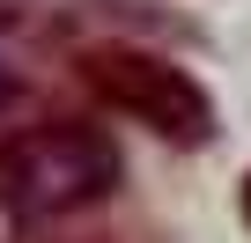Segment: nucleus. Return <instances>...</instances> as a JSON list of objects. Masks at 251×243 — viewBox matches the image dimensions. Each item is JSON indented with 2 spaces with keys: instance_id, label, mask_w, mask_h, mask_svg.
I'll use <instances>...</instances> for the list:
<instances>
[{
  "instance_id": "7ed1b4c3",
  "label": "nucleus",
  "mask_w": 251,
  "mask_h": 243,
  "mask_svg": "<svg viewBox=\"0 0 251 243\" xmlns=\"http://www.w3.org/2000/svg\"><path fill=\"white\" fill-rule=\"evenodd\" d=\"M8 96H15V66L0 59V110H8Z\"/></svg>"
},
{
  "instance_id": "f257e3e1",
  "label": "nucleus",
  "mask_w": 251,
  "mask_h": 243,
  "mask_svg": "<svg viewBox=\"0 0 251 243\" xmlns=\"http://www.w3.org/2000/svg\"><path fill=\"white\" fill-rule=\"evenodd\" d=\"M118 192V148L89 118H37L0 140V206L15 221H67Z\"/></svg>"
},
{
  "instance_id": "20e7f679",
  "label": "nucleus",
  "mask_w": 251,
  "mask_h": 243,
  "mask_svg": "<svg viewBox=\"0 0 251 243\" xmlns=\"http://www.w3.org/2000/svg\"><path fill=\"white\" fill-rule=\"evenodd\" d=\"M236 214H244V228H251V177H244V192H236Z\"/></svg>"
},
{
  "instance_id": "f03ea898",
  "label": "nucleus",
  "mask_w": 251,
  "mask_h": 243,
  "mask_svg": "<svg viewBox=\"0 0 251 243\" xmlns=\"http://www.w3.org/2000/svg\"><path fill=\"white\" fill-rule=\"evenodd\" d=\"M81 81L89 96L111 110V118H133L155 140H177V148H207L214 140V96L192 66L163 59V52H141V44H96L81 52Z\"/></svg>"
}]
</instances>
